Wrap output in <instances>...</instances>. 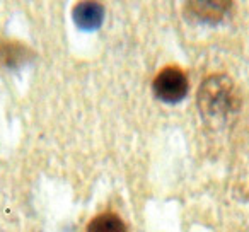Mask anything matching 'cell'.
Here are the masks:
<instances>
[{
    "label": "cell",
    "mask_w": 249,
    "mask_h": 232,
    "mask_svg": "<svg viewBox=\"0 0 249 232\" xmlns=\"http://www.w3.org/2000/svg\"><path fill=\"white\" fill-rule=\"evenodd\" d=\"M232 0H188V5L196 18L208 22H217L227 14Z\"/></svg>",
    "instance_id": "cell-4"
},
{
    "label": "cell",
    "mask_w": 249,
    "mask_h": 232,
    "mask_svg": "<svg viewBox=\"0 0 249 232\" xmlns=\"http://www.w3.org/2000/svg\"><path fill=\"white\" fill-rule=\"evenodd\" d=\"M73 21L80 29H96L101 26L104 18V7L97 0H80L73 7Z\"/></svg>",
    "instance_id": "cell-3"
},
{
    "label": "cell",
    "mask_w": 249,
    "mask_h": 232,
    "mask_svg": "<svg viewBox=\"0 0 249 232\" xmlns=\"http://www.w3.org/2000/svg\"><path fill=\"white\" fill-rule=\"evenodd\" d=\"M152 87L160 101L178 103L188 92V77L179 67H166L157 73Z\"/></svg>",
    "instance_id": "cell-2"
},
{
    "label": "cell",
    "mask_w": 249,
    "mask_h": 232,
    "mask_svg": "<svg viewBox=\"0 0 249 232\" xmlns=\"http://www.w3.org/2000/svg\"><path fill=\"white\" fill-rule=\"evenodd\" d=\"M198 106L208 118H218L232 113L239 106V94L227 75H210L198 90Z\"/></svg>",
    "instance_id": "cell-1"
},
{
    "label": "cell",
    "mask_w": 249,
    "mask_h": 232,
    "mask_svg": "<svg viewBox=\"0 0 249 232\" xmlns=\"http://www.w3.org/2000/svg\"><path fill=\"white\" fill-rule=\"evenodd\" d=\"M29 58H31V50L26 45L19 41H12V39L0 41V62L5 67L18 69V67L24 65Z\"/></svg>",
    "instance_id": "cell-5"
},
{
    "label": "cell",
    "mask_w": 249,
    "mask_h": 232,
    "mask_svg": "<svg viewBox=\"0 0 249 232\" xmlns=\"http://www.w3.org/2000/svg\"><path fill=\"white\" fill-rule=\"evenodd\" d=\"M87 232H126L123 220L116 214H101L89 222Z\"/></svg>",
    "instance_id": "cell-6"
}]
</instances>
